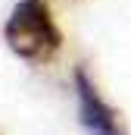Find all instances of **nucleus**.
I'll return each mask as SVG.
<instances>
[{"label": "nucleus", "instance_id": "1", "mask_svg": "<svg viewBox=\"0 0 131 135\" xmlns=\"http://www.w3.org/2000/svg\"><path fill=\"white\" fill-rule=\"evenodd\" d=\"M3 38L9 50L28 63H44L63 47V35L47 0H19L3 25Z\"/></svg>", "mask_w": 131, "mask_h": 135}, {"label": "nucleus", "instance_id": "2", "mask_svg": "<svg viewBox=\"0 0 131 135\" xmlns=\"http://www.w3.org/2000/svg\"><path fill=\"white\" fill-rule=\"evenodd\" d=\"M75 98H78V119L88 135H125L116 119V110L100 98L97 85L88 79L84 69H75Z\"/></svg>", "mask_w": 131, "mask_h": 135}]
</instances>
